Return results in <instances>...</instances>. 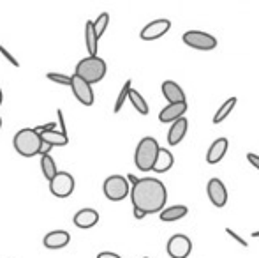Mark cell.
I'll return each mask as SVG.
<instances>
[{
    "label": "cell",
    "mask_w": 259,
    "mask_h": 258,
    "mask_svg": "<svg viewBox=\"0 0 259 258\" xmlns=\"http://www.w3.org/2000/svg\"><path fill=\"white\" fill-rule=\"evenodd\" d=\"M131 85H133V80H127V82L123 83L122 90H120L118 97H116V101H115V106H113V112H115V114H118V112L123 108V103L129 99V94H131V90H133Z\"/></svg>",
    "instance_id": "25"
},
{
    "label": "cell",
    "mask_w": 259,
    "mask_h": 258,
    "mask_svg": "<svg viewBox=\"0 0 259 258\" xmlns=\"http://www.w3.org/2000/svg\"><path fill=\"white\" fill-rule=\"evenodd\" d=\"M34 129L37 131L39 134H41V133H46V131H55V129H57V124H55V122H48V124L37 126V128H34Z\"/></svg>",
    "instance_id": "31"
},
{
    "label": "cell",
    "mask_w": 259,
    "mask_h": 258,
    "mask_svg": "<svg viewBox=\"0 0 259 258\" xmlns=\"http://www.w3.org/2000/svg\"><path fill=\"white\" fill-rule=\"evenodd\" d=\"M236 101H238L236 97H229V99H226L224 103H222V106L217 110V114L213 115L211 122H213V124H222V122L229 117V114L233 112V108L236 106Z\"/></svg>",
    "instance_id": "22"
},
{
    "label": "cell",
    "mask_w": 259,
    "mask_h": 258,
    "mask_svg": "<svg viewBox=\"0 0 259 258\" xmlns=\"http://www.w3.org/2000/svg\"><path fill=\"white\" fill-rule=\"evenodd\" d=\"M131 202L133 207L141 212L148 214H157L162 212L166 209L167 202V190L164 186V182H160L159 179L154 177H145L140 179L131 190Z\"/></svg>",
    "instance_id": "1"
},
{
    "label": "cell",
    "mask_w": 259,
    "mask_h": 258,
    "mask_svg": "<svg viewBox=\"0 0 259 258\" xmlns=\"http://www.w3.org/2000/svg\"><path fill=\"white\" fill-rule=\"evenodd\" d=\"M108 25H109V14L108 13H101L99 16H97V20L94 21V28H96V34H97V38H99V39L104 35Z\"/></svg>",
    "instance_id": "26"
},
{
    "label": "cell",
    "mask_w": 259,
    "mask_h": 258,
    "mask_svg": "<svg viewBox=\"0 0 259 258\" xmlns=\"http://www.w3.org/2000/svg\"><path fill=\"white\" fill-rule=\"evenodd\" d=\"M182 41L187 46L194 50H201V52H210V50L217 48V39L215 35L208 34V32L201 30H189L182 35Z\"/></svg>",
    "instance_id": "6"
},
{
    "label": "cell",
    "mask_w": 259,
    "mask_h": 258,
    "mask_svg": "<svg viewBox=\"0 0 259 258\" xmlns=\"http://www.w3.org/2000/svg\"><path fill=\"white\" fill-rule=\"evenodd\" d=\"M247 159H249V163L254 166V168L259 170V156H256L254 152H249V154H247Z\"/></svg>",
    "instance_id": "32"
},
{
    "label": "cell",
    "mask_w": 259,
    "mask_h": 258,
    "mask_svg": "<svg viewBox=\"0 0 259 258\" xmlns=\"http://www.w3.org/2000/svg\"><path fill=\"white\" fill-rule=\"evenodd\" d=\"M131 184L127 180V177L123 175H109L103 184L104 196L111 202H122L123 198H127L131 193Z\"/></svg>",
    "instance_id": "5"
},
{
    "label": "cell",
    "mask_w": 259,
    "mask_h": 258,
    "mask_svg": "<svg viewBox=\"0 0 259 258\" xmlns=\"http://www.w3.org/2000/svg\"><path fill=\"white\" fill-rule=\"evenodd\" d=\"M252 237L254 239H259V230L257 232H252Z\"/></svg>",
    "instance_id": "35"
},
{
    "label": "cell",
    "mask_w": 259,
    "mask_h": 258,
    "mask_svg": "<svg viewBox=\"0 0 259 258\" xmlns=\"http://www.w3.org/2000/svg\"><path fill=\"white\" fill-rule=\"evenodd\" d=\"M0 53H2V57H4V59H6L7 62H9L11 65H13V67H20V62H18V60L14 59V55H13V53H11V52H7V50L4 48L2 45H0Z\"/></svg>",
    "instance_id": "28"
},
{
    "label": "cell",
    "mask_w": 259,
    "mask_h": 258,
    "mask_svg": "<svg viewBox=\"0 0 259 258\" xmlns=\"http://www.w3.org/2000/svg\"><path fill=\"white\" fill-rule=\"evenodd\" d=\"M226 234H228L229 237H233V239H235V241L238 242L240 246H243V248H249V242H247V241H245V239H243V237H240V235L236 234L235 230H231V228H226Z\"/></svg>",
    "instance_id": "29"
},
{
    "label": "cell",
    "mask_w": 259,
    "mask_h": 258,
    "mask_svg": "<svg viewBox=\"0 0 259 258\" xmlns=\"http://www.w3.org/2000/svg\"><path fill=\"white\" fill-rule=\"evenodd\" d=\"M159 141L154 136H145L138 143L136 152H134V165L141 172H154V166L159 156Z\"/></svg>",
    "instance_id": "3"
},
{
    "label": "cell",
    "mask_w": 259,
    "mask_h": 258,
    "mask_svg": "<svg viewBox=\"0 0 259 258\" xmlns=\"http://www.w3.org/2000/svg\"><path fill=\"white\" fill-rule=\"evenodd\" d=\"M106 71H108V65L101 57H85L76 64L74 75L90 85H96L106 76Z\"/></svg>",
    "instance_id": "4"
},
{
    "label": "cell",
    "mask_w": 259,
    "mask_h": 258,
    "mask_svg": "<svg viewBox=\"0 0 259 258\" xmlns=\"http://www.w3.org/2000/svg\"><path fill=\"white\" fill-rule=\"evenodd\" d=\"M166 251L171 258H187L192 251V241L184 234H175L167 241Z\"/></svg>",
    "instance_id": "8"
},
{
    "label": "cell",
    "mask_w": 259,
    "mask_h": 258,
    "mask_svg": "<svg viewBox=\"0 0 259 258\" xmlns=\"http://www.w3.org/2000/svg\"><path fill=\"white\" fill-rule=\"evenodd\" d=\"M175 165V158L167 149H162L160 147L159 151V156H157V161H155V166H154V172L155 173H166L167 170H171V166Z\"/></svg>",
    "instance_id": "20"
},
{
    "label": "cell",
    "mask_w": 259,
    "mask_h": 258,
    "mask_svg": "<svg viewBox=\"0 0 259 258\" xmlns=\"http://www.w3.org/2000/svg\"><path fill=\"white\" fill-rule=\"evenodd\" d=\"M46 78L52 80V82H55V83H58V85L71 87V83H72V76L62 75V72H46Z\"/></svg>",
    "instance_id": "27"
},
{
    "label": "cell",
    "mask_w": 259,
    "mask_h": 258,
    "mask_svg": "<svg viewBox=\"0 0 259 258\" xmlns=\"http://www.w3.org/2000/svg\"><path fill=\"white\" fill-rule=\"evenodd\" d=\"M160 90H162V96L166 97V101L169 104H177V103H185V92L184 89H182L180 85H178L177 82H173V80H166V82H162V85H160Z\"/></svg>",
    "instance_id": "13"
},
{
    "label": "cell",
    "mask_w": 259,
    "mask_h": 258,
    "mask_svg": "<svg viewBox=\"0 0 259 258\" xmlns=\"http://www.w3.org/2000/svg\"><path fill=\"white\" fill-rule=\"evenodd\" d=\"M74 177L69 172H58L57 175L50 180V193L57 198H69L74 193Z\"/></svg>",
    "instance_id": "7"
},
{
    "label": "cell",
    "mask_w": 259,
    "mask_h": 258,
    "mask_svg": "<svg viewBox=\"0 0 259 258\" xmlns=\"http://www.w3.org/2000/svg\"><path fill=\"white\" fill-rule=\"evenodd\" d=\"M0 128H2V119H0Z\"/></svg>",
    "instance_id": "37"
},
{
    "label": "cell",
    "mask_w": 259,
    "mask_h": 258,
    "mask_svg": "<svg viewBox=\"0 0 259 258\" xmlns=\"http://www.w3.org/2000/svg\"><path fill=\"white\" fill-rule=\"evenodd\" d=\"M57 117H58V128H60V133L67 134V128H65V119H64V112H62V108H58L57 110Z\"/></svg>",
    "instance_id": "30"
},
{
    "label": "cell",
    "mask_w": 259,
    "mask_h": 258,
    "mask_svg": "<svg viewBox=\"0 0 259 258\" xmlns=\"http://www.w3.org/2000/svg\"><path fill=\"white\" fill-rule=\"evenodd\" d=\"M187 214H189V209L185 205H171V207H166V209L159 214V217L164 223H175V221L184 219Z\"/></svg>",
    "instance_id": "19"
},
{
    "label": "cell",
    "mask_w": 259,
    "mask_h": 258,
    "mask_svg": "<svg viewBox=\"0 0 259 258\" xmlns=\"http://www.w3.org/2000/svg\"><path fill=\"white\" fill-rule=\"evenodd\" d=\"M206 193L211 205H215L217 209H222L228 203V190H226V184L221 179H215L213 177V179L208 180Z\"/></svg>",
    "instance_id": "10"
},
{
    "label": "cell",
    "mask_w": 259,
    "mask_h": 258,
    "mask_svg": "<svg viewBox=\"0 0 259 258\" xmlns=\"http://www.w3.org/2000/svg\"><path fill=\"white\" fill-rule=\"evenodd\" d=\"M189 110L187 101L185 103H177V104H167L166 108H162L159 114V122L162 124H173V122L180 121V119L185 117Z\"/></svg>",
    "instance_id": "12"
},
{
    "label": "cell",
    "mask_w": 259,
    "mask_h": 258,
    "mask_svg": "<svg viewBox=\"0 0 259 258\" xmlns=\"http://www.w3.org/2000/svg\"><path fill=\"white\" fill-rule=\"evenodd\" d=\"M85 43H87V50H89V57H97V43H99V38H97L96 28H94V21H87L85 25Z\"/></svg>",
    "instance_id": "21"
},
{
    "label": "cell",
    "mask_w": 259,
    "mask_h": 258,
    "mask_svg": "<svg viewBox=\"0 0 259 258\" xmlns=\"http://www.w3.org/2000/svg\"><path fill=\"white\" fill-rule=\"evenodd\" d=\"M187 129H189L187 117H184V119H180V121L173 122V124H171V128H169V131H167V143H169L171 147L178 145L185 138V134H187Z\"/></svg>",
    "instance_id": "18"
},
{
    "label": "cell",
    "mask_w": 259,
    "mask_h": 258,
    "mask_svg": "<svg viewBox=\"0 0 259 258\" xmlns=\"http://www.w3.org/2000/svg\"><path fill=\"white\" fill-rule=\"evenodd\" d=\"M171 28V21L169 20H155L152 23L145 25L143 30L140 32V38L143 41H155L160 39L162 35H166Z\"/></svg>",
    "instance_id": "11"
},
{
    "label": "cell",
    "mask_w": 259,
    "mask_h": 258,
    "mask_svg": "<svg viewBox=\"0 0 259 258\" xmlns=\"http://www.w3.org/2000/svg\"><path fill=\"white\" fill-rule=\"evenodd\" d=\"M97 258H122V256L116 255V253H113V251H101L99 255H97Z\"/></svg>",
    "instance_id": "33"
},
{
    "label": "cell",
    "mask_w": 259,
    "mask_h": 258,
    "mask_svg": "<svg viewBox=\"0 0 259 258\" xmlns=\"http://www.w3.org/2000/svg\"><path fill=\"white\" fill-rule=\"evenodd\" d=\"M145 216H147V214H145V212H141V210L134 209V217H136V219H143Z\"/></svg>",
    "instance_id": "34"
},
{
    "label": "cell",
    "mask_w": 259,
    "mask_h": 258,
    "mask_svg": "<svg viewBox=\"0 0 259 258\" xmlns=\"http://www.w3.org/2000/svg\"><path fill=\"white\" fill-rule=\"evenodd\" d=\"M71 89H72L74 97L79 101V103L85 104V106H92L94 101H96V96H94V90H92V85H90V83H87L85 80H81L79 76L72 75Z\"/></svg>",
    "instance_id": "9"
},
{
    "label": "cell",
    "mask_w": 259,
    "mask_h": 258,
    "mask_svg": "<svg viewBox=\"0 0 259 258\" xmlns=\"http://www.w3.org/2000/svg\"><path fill=\"white\" fill-rule=\"evenodd\" d=\"M14 151L23 158H34V156H41L42 149H45V141H42L41 134L34 128H25L20 129L13 138Z\"/></svg>",
    "instance_id": "2"
},
{
    "label": "cell",
    "mask_w": 259,
    "mask_h": 258,
    "mask_svg": "<svg viewBox=\"0 0 259 258\" xmlns=\"http://www.w3.org/2000/svg\"><path fill=\"white\" fill-rule=\"evenodd\" d=\"M129 101H131V104H133L134 108L138 110V114H141V115H148V112H150V108H148V103L145 101V97L141 96L138 90H131V94H129Z\"/></svg>",
    "instance_id": "24"
},
{
    "label": "cell",
    "mask_w": 259,
    "mask_h": 258,
    "mask_svg": "<svg viewBox=\"0 0 259 258\" xmlns=\"http://www.w3.org/2000/svg\"><path fill=\"white\" fill-rule=\"evenodd\" d=\"M41 170H42V173H45L46 179H48V182L57 175L58 170H57V163H55L53 156H50V154L41 156Z\"/></svg>",
    "instance_id": "23"
},
{
    "label": "cell",
    "mask_w": 259,
    "mask_h": 258,
    "mask_svg": "<svg viewBox=\"0 0 259 258\" xmlns=\"http://www.w3.org/2000/svg\"><path fill=\"white\" fill-rule=\"evenodd\" d=\"M228 149H229V141L228 138H217L213 143L210 145L206 152V163L208 165H217L224 159V156L228 154Z\"/></svg>",
    "instance_id": "14"
},
{
    "label": "cell",
    "mask_w": 259,
    "mask_h": 258,
    "mask_svg": "<svg viewBox=\"0 0 259 258\" xmlns=\"http://www.w3.org/2000/svg\"><path fill=\"white\" fill-rule=\"evenodd\" d=\"M2 101H4V94H2V89H0V104H2Z\"/></svg>",
    "instance_id": "36"
},
{
    "label": "cell",
    "mask_w": 259,
    "mask_h": 258,
    "mask_svg": "<svg viewBox=\"0 0 259 258\" xmlns=\"http://www.w3.org/2000/svg\"><path fill=\"white\" fill-rule=\"evenodd\" d=\"M71 242V234L65 230H53L50 234L45 235L42 239V244L48 249H62Z\"/></svg>",
    "instance_id": "15"
},
{
    "label": "cell",
    "mask_w": 259,
    "mask_h": 258,
    "mask_svg": "<svg viewBox=\"0 0 259 258\" xmlns=\"http://www.w3.org/2000/svg\"><path fill=\"white\" fill-rule=\"evenodd\" d=\"M145 258H148V256H145Z\"/></svg>",
    "instance_id": "38"
},
{
    "label": "cell",
    "mask_w": 259,
    "mask_h": 258,
    "mask_svg": "<svg viewBox=\"0 0 259 258\" xmlns=\"http://www.w3.org/2000/svg\"><path fill=\"white\" fill-rule=\"evenodd\" d=\"M72 221H74V225L78 228L87 230V228H92L99 223V212H97L96 209H90V207H87V209H79L78 212L74 214V219Z\"/></svg>",
    "instance_id": "17"
},
{
    "label": "cell",
    "mask_w": 259,
    "mask_h": 258,
    "mask_svg": "<svg viewBox=\"0 0 259 258\" xmlns=\"http://www.w3.org/2000/svg\"><path fill=\"white\" fill-rule=\"evenodd\" d=\"M41 138L45 141V149H42V154H50V149L52 147H64V145L69 143V136L64 133H60V129L55 131H46V133H41Z\"/></svg>",
    "instance_id": "16"
}]
</instances>
